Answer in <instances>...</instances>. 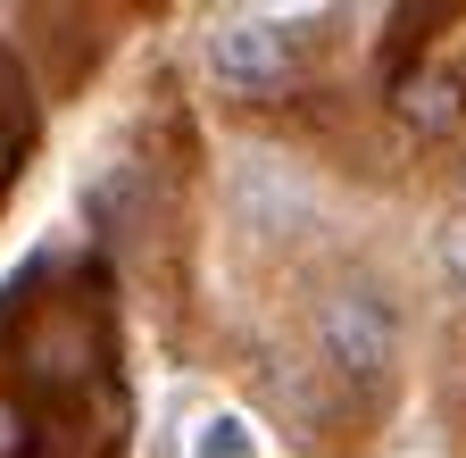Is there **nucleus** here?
Here are the masks:
<instances>
[{"label":"nucleus","mask_w":466,"mask_h":458,"mask_svg":"<svg viewBox=\"0 0 466 458\" xmlns=\"http://www.w3.org/2000/svg\"><path fill=\"white\" fill-rule=\"evenodd\" d=\"M291 25H275V17H225V25H208V76L225 84V92H250V100H267V92H283L291 84Z\"/></svg>","instance_id":"2"},{"label":"nucleus","mask_w":466,"mask_h":458,"mask_svg":"<svg viewBox=\"0 0 466 458\" xmlns=\"http://www.w3.org/2000/svg\"><path fill=\"white\" fill-rule=\"evenodd\" d=\"M400 117H408V126H425V134H450V126H458V84L417 76V84L400 92Z\"/></svg>","instance_id":"4"},{"label":"nucleus","mask_w":466,"mask_h":458,"mask_svg":"<svg viewBox=\"0 0 466 458\" xmlns=\"http://www.w3.org/2000/svg\"><path fill=\"white\" fill-rule=\"evenodd\" d=\"M192 458H258V442H250V425H242V417H208Z\"/></svg>","instance_id":"5"},{"label":"nucleus","mask_w":466,"mask_h":458,"mask_svg":"<svg viewBox=\"0 0 466 458\" xmlns=\"http://www.w3.org/2000/svg\"><path fill=\"white\" fill-rule=\"evenodd\" d=\"M233 209H242V225H258V234H300V225L317 217V192L291 176L283 158L250 150L242 167H233Z\"/></svg>","instance_id":"3"},{"label":"nucleus","mask_w":466,"mask_h":458,"mask_svg":"<svg viewBox=\"0 0 466 458\" xmlns=\"http://www.w3.org/2000/svg\"><path fill=\"white\" fill-rule=\"evenodd\" d=\"M317 351L350 383H383L391 359H400V317H391V300L375 292V283H341V292H325L317 300Z\"/></svg>","instance_id":"1"},{"label":"nucleus","mask_w":466,"mask_h":458,"mask_svg":"<svg viewBox=\"0 0 466 458\" xmlns=\"http://www.w3.org/2000/svg\"><path fill=\"white\" fill-rule=\"evenodd\" d=\"M25 442H34V433H25V417L0 400V458H25Z\"/></svg>","instance_id":"6"}]
</instances>
